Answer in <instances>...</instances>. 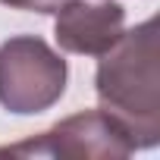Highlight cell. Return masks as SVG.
<instances>
[{
    "label": "cell",
    "instance_id": "6da1fadb",
    "mask_svg": "<svg viewBox=\"0 0 160 160\" xmlns=\"http://www.w3.org/2000/svg\"><path fill=\"white\" fill-rule=\"evenodd\" d=\"M160 44L157 22L148 19L132 32H122L119 41L101 53L94 91L98 110L107 113L132 148H154L160 141Z\"/></svg>",
    "mask_w": 160,
    "mask_h": 160
},
{
    "label": "cell",
    "instance_id": "7a4b0ae2",
    "mask_svg": "<svg viewBox=\"0 0 160 160\" xmlns=\"http://www.w3.org/2000/svg\"><path fill=\"white\" fill-rule=\"evenodd\" d=\"M66 60L41 38L19 35L0 44V104L10 113L35 116L66 91Z\"/></svg>",
    "mask_w": 160,
    "mask_h": 160
},
{
    "label": "cell",
    "instance_id": "3957f363",
    "mask_svg": "<svg viewBox=\"0 0 160 160\" xmlns=\"http://www.w3.org/2000/svg\"><path fill=\"white\" fill-rule=\"evenodd\" d=\"M135 148L122 135V129L101 110H82L75 116L60 119L38 138L0 148V154L13 157H72V160H94V157H129Z\"/></svg>",
    "mask_w": 160,
    "mask_h": 160
},
{
    "label": "cell",
    "instance_id": "277c9868",
    "mask_svg": "<svg viewBox=\"0 0 160 160\" xmlns=\"http://www.w3.org/2000/svg\"><path fill=\"white\" fill-rule=\"evenodd\" d=\"M126 32V10L116 0H66L57 7L53 38L66 53L101 57Z\"/></svg>",
    "mask_w": 160,
    "mask_h": 160
},
{
    "label": "cell",
    "instance_id": "5b68a950",
    "mask_svg": "<svg viewBox=\"0 0 160 160\" xmlns=\"http://www.w3.org/2000/svg\"><path fill=\"white\" fill-rule=\"evenodd\" d=\"M13 10H32V13H57V7H63L66 0H0Z\"/></svg>",
    "mask_w": 160,
    "mask_h": 160
}]
</instances>
